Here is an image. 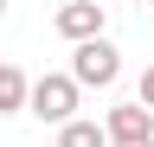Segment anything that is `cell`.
I'll return each mask as SVG.
<instances>
[{
	"label": "cell",
	"instance_id": "5b68a950",
	"mask_svg": "<svg viewBox=\"0 0 154 147\" xmlns=\"http://www.w3.org/2000/svg\"><path fill=\"white\" fill-rule=\"evenodd\" d=\"M26 70L19 64H0V115H19V109H26Z\"/></svg>",
	"mask_w": 154,
	"mask_h": 147
},
{
	"label": "cell",
	"instance_id": "8992f818",
	"mask_svg": "<svg viewBox=\"0 0 154 147\" xmlns=\"http://www.w3.org/2000/svg\"><path fill=\"white\" fill-rule=\"evenodd\" d=\"M58 147H109V141H103L96 122H64L58 128Z\"/></svg>",
	"mask_w": 154,
	"mask_h": 147
},
{
	"label": "cell",
	"instance_id": "ba28073f",
	"mask_svg": "<svg viewBox=\"0 0 154 147\" xmlns=\"http://www.w3.org/2000/svg\"><path fill=\"white\" fill-rule=\"evenodd\" d=\"M135 7H154V0H135Z\"/></svg>",
	"mask_w": 154,
	"mask_h": 147
},
{
	"label": "cell",
	"instance_id": "7a4b0ae2",
	"mask_svg": "<svg viewBox=\"0 0 154 147\" xmlns=\"http://www.w3.org/2000/svg\"><path fill=\"white\" fill-rule=\"evenodd\" d=\"M64 77L77 90H109L116 77H122V51H116L109 39H84V45L71 51V70H64Z\"/></svg>",
	"mask_w": 154,
	"mask_h": 147
},
{
	"label": "cell",
	"instance_id": "277c9868",
	"mask_svg": "<svg viewBox=\"0 0 154 147\" xmlns=\"http://www.w3.org/2000/svg\"><path fill=\"white\" fill-rule=\"evenodd\" d=\"M103 19H109V7H96V0H64L51 26H58V39L84 45V39H103Z\"/></svg>",
	"mask_w": 154,
	"mask_h": 147
},
{
	"label": "cell",
	"instance_id": "9c48e42d",
	"mask_svg": "<svg viewBox=\"0 0 154 147\" xmlns=\"http://www.w3.org/2000/svg\"><path fill=\"white\" fill-rule=\"evenodd\" d=\"M0 13H7V0H0Z\"/></svg>",
	"mask_w": 154,
	"mask_h": 147
},
{
	"label": "cell",
	"instance_id": "8fae6325",
	"mask_svg": "<svg viewBox=\"0 0 154 147\" xmlns=\"http://www.w3.org/2000/svg\"><path fill=\"white\" fill-rule=\"evenodd\" d=\"M148 147H154V141H148Z\"/></svg>",
	"mask_w": 154,
	"mask_h": 147
},
{
	"label": "cell",
	"instance_id": "3957f363",
	"mask_svg": "<svg viewBox=\"0 0 154 147\" xmlns=\"http://www.w3.org/2000/svg\"><path fill=\"white\" fill-rule=\"evenodd\" d=\"M96 128H103V141H109V147H148V141H154V115H148L141 102H122V109H109V115L96 122Z\"/></svg>",
	"mask_w": 154,
	"mask_h": 147
},
{
	"label": "cell",
	"instance_id": "6da1fadb",
	"mask_svg": "<svg viewBox=\"0 0 154 147\" xmlns=\"http://www.w3.org/2000/svg\"><path fill=\"white\" fill-rule=\"evenodd\" d=\"M77 90L64 70H45V77H32L26 83V115H38V122H51V128H64V122H77Z\"/></svg>",
	"mask_w": 154,
	"mask_h": 147
},
{
	"label": "cell",
	"instance_id": "52a82bcc",
	"mask_svg": "<svg viewBox=\"0 0 154 147\" xmlns=\"http://www.w3.org/2000/svg\"><path fill=\"white\" fill-rule=\"evenodd\" d=\"M135 102H141V109H148V115H154V64L141 70V96H135Z\"/></svg>",
	"mask_w": 154,
	"mask_h": 147
},
{
	"label": "cell",
	"instance_id": "30bf717a",
	"mask_svg": "<svg viewBox=\"0 0 154 147\" xmlns=\"http://www.w3.org/2000/svg\"><path fill=\"white\" fill-rule=\"evenodd\" d=\"M96 7H103V0H96Z\"/></svg>",
	"mask_w": 154,
	"mask_h": 147
}]
</instances>
